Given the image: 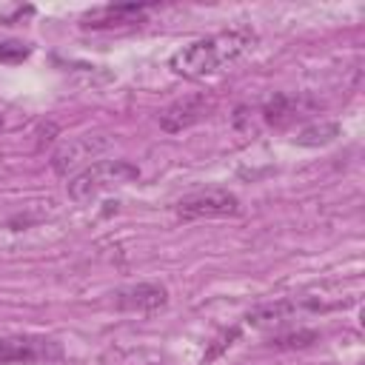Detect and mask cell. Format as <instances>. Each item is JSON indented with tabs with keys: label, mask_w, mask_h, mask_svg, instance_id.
Returning a JSON list of instances; mask_svg holds the SVG:
<instances>
[{
	"label": "cell",
	"mask_w": 365,
	"mask_h": 365,
	"mask_svg": "<svg viewBox=\"0 0 365 365\" xmlns=\"http://www.w3.org/2000/svg\"><path fill=\"white\" fill-rule=\"evenodd\" d=\"M254 46H257V34L251 29H228L177 48L168 57V68L185 80H205L240 63Z\"/></svg>",
	"instance_id": "cell-1"
},
{
	"label": "cell",
	"mask_w": 365,
	"mask_h": 365,
	"mask_svg": "<svg viewBox=\"0 0 365 365\" xmlns=\"http://www.w3.org/2000/svg\"><path fill=\"white\" fill-rule=\"evenodd\" d=\"M137 177H140V168L128 160H97L68 180V197L77 202H86L114 185L134 182Z\"/></svg>",
	"instance_id": "cell-2"
},
{
	"label": "cell",
	"mask_w": 365,
	"mask_h": 365,
	"mask_svg": "<svg viewBox=\"0 0 365 365\" xmlns=\"http://www.w3.org/2000/svg\"><path fill=\"white\" fill-rule=\"evenodd\" d=\"M240 197L228 188H202L180 197L174 202V214L180 220H220V217H237L240 214Z\"/></svg>",
	"instance_id": "cell-3"
},
{
	"label": "cell",
	"mask_w": 365,
	"mask_h": 365,
	"mask_svg": "<svg viewBox=\"0 0 365 365\" xmlns=\"http://www.w3.org/2000/svg\"><path fill=\"white\" fill-rule=\"evenodd\" d=\"M63 359V345L40 334H11L0 336V362L3 365H37Z\"/></svg>",
	"instance_id": "cell-4"
},
{
	"label": "cell",
	"mask_w": 365,
	"mask_h": 365,
	"mask_svg": "<svg viewBox=\"0 0 365 365\" xmlns=\"http://www.w3.org/2000/svg\"><path fill=\"white\" fill-rule=\"evenodd\" d=\"M154 3H111V6H100L94 11H86L80 17V26L83 29H91V31H111V29H131V26H140L145 23V11L151 9Z\"/></svg>",
	"instance_id": "cell-5"
},
{
	"label": "cell",
	"mask_w": 365,
	"mask_h": 365,
	"mask_svg": "<svg viewBox=\"0 0 365 365\" xmlns=\"http://www.w3.org/2000/svg\"><path fill=\"white\" fill-rule=\"evenodd\" d=\"M111 145V140H106V137H74V140H68V143H63L57 151H54V157H51V165H54V171L60 174V177H66V174H71V171H83V168H88L91 165V160H97V154H103L106 148Z\"/></svg>",
	"instance_id": "cell-6"
},
{
	"label": "cell",
	"mask_w": 365,
	"mask_h": 365,
	"mask_svg": "<svg viewBox=\"0 0 365 365\" xmlns=\"http://www.w3.org/2000/svg\"><path fill=\"white\" fill-rule=\"evenodd\" d=\"M211 108H214L211 97H205V94H188V97H180L171 106H165L157 120H160V128L163 131L177 134V131H185V128L197 125L200 120H205Z\"/></svg>",
	"instance_id": "cell-7"
},
{
	"label": "cell",
	"mask_w": 365,
	"mask_h": 365,
	"mask_svg": "<svg viewBox=\"0 0 365 365\" xmlns=\"http://www.w3.org/2000/svg\"><path fill=\"white\" fill-rule=\"evenodd\" d=\"M114 305L128 314H154L168 305V288L160 282H137L114 294Z\"/></svg>",
	"instance_id": "cell-8"
},
{
	"label": "cell",
	"mask_w": 365,
	"mask_h": 365,
	"mask_svg": "<svg viewBox=\"0 0 365 365\" xmlns=\"http://www.w3.org/2000/svg\"><path fill=\"white\" fill-rule=\"evenodd\" d=\"M308 108L311 103L305 97H294V94H277L271 97L265 106H262V120L274 128H285L291 125L294 120H302L308 117Z\"/></svg>",
	"instance_id": "cell-9"
},
{
	"label": "cell",
	"mask_w": 365,
	"mask_h": 365,
	"mask_svg": "<svg viewBox=\"0 0 365 365\" xmlns=\"http://www.w3.org/2000/svg\"><path fill=\"white\" fill-rule=\"evenodd\" d=\"M299 305L294 299H282V302H271V305H259L254 311L245 314V322L248 325H277L282 319H288Z\"/></svg>",
	"instance_id": "cell-10"
},
{
	"label": "cell",
	"mask_w": 365,
	"mask_h": 365,
	"mask_svg": "<svg viewBox=\"0 0 365 365\" xmlns=\"http://www.w3.org/2000/svg\"><path fill=\"white\" fill-rule=\"evenodd\" d=\"M339 137V123H314V125H305L299 134H297V145H328Z\"/></svg>",
	"instance_id": "cell-11"
},
{
	"label": "cell",
	"mask_w": 365,
	"mask_h": 365,
	"mask_svg": "<svg viewBox=\"0 0 365 365\" xmlns=\"http://www.w3.org/2000/svg\"><path fill=\"white\" fill-rule=\"evenodd\" d=\"M317 339H319V334L305 328V331H294V334H279V336L271 339V345L279 348V351H291V348H305V345H311Z\"/></svg>",
	"instance_id": "cell-12"
},
{
	"label": "cell",
	"mask_w": 365,
	"mask_h": 365,
	"mask_svg": "<svg viewBox=\"0 0 365 365\" xmlns=\"http://www.w3.org/2000/svg\"><path fill=\"white\" fill-rule=\"evenodd\" d=\"M31 54L29 43L20 40H0V63H23Z\"/></svg>",
	"instance_id": "cell-13"
},
{
	"label": "cell",
	"mask_w": 365,
	"mask_h": 365,
	"mask_svg": "<svg viewBox=\"0 0 365 365\" xmlns=\"http://www.w3.org/2000/svg\"><path fill=\"white\" fill-rule=\"evenodd\" d=\"M237 336H240V328H231L228 334H222V336L217 339V345H211V348H208V354L202 356V362H211L214 356H220V354H222L225 348H231V342H234Z\"/></svg>",
	"instance_id": "cell-14"
},
{
	"label": "cell",
	"mask_w": 365,
	"mask_h": 365,
	"mask_svg": "<svg viewBox=\"0 0 365 365\" xmlns=\"http://www.w3.org/2000/svg\"><path fill=\"white\" fill-rule=\"evenodd\" d=\"M3 125H6V120H3V114H0V128H3Z\"/></svg>",
	"instance_id": "cell-15"
}]
</instances>
